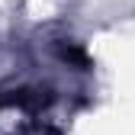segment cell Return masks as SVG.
Masks as SVG:
<instances>
[{
	"label": "cell",
	"instance_id": "cell-1",
	"mask_svg": "<svg viewBox=\"0 0 135 135\" xmlns=\"http://www.w3.org/2000/svg\"><path fill=\"white\" fill-rule=\"evenodd\" d=\"M58 58H61V61H68V64H74L77 71H87V68H90L87 52H84L80 45H74V42H68V45L61 42V45H58Z\"/></svg>",
	"mask_w": 135,
	"mask_h": 135
}]
</instances>
